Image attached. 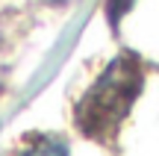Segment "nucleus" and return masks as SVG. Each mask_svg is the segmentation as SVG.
I'll use <instances>...</instances> for the list:
<instances>
[{
  "instance_id": "1",
  "label": "nucleus",
  "mask_w": 159,
  "mask_h": 156,
  "mask_svg": "<svg viewBox=\"0 0 159 156\" xmlns=\"http://www.w3.org/2000/svg\"><path fill=\"white\" fill-rule=\"evenodd\" d=\"M144 68L139 56L118 53L103 68V74L89 86V91L77 103V124L89 139L109 141L121 130L130 106L142 94Z\"/></svg>"
},
{
  "instance_id": "2",
  "label": "nucleus",
  "mask_w": 159,
  "mask_h": 156,
  "mask_svg": "<svg viewBox=\"0 0 159 156\" xmlns=\"http://www.w3.org/2000/svg\"><path fill=\"white\" fill-rule=\"evenodd\" d=\"M24 156H68V150H65V145H62V141L44 139V141H39V145H33Z\"/></svg>"
},
{
  "instance_id": "3",
  "label": "nucleus",
  "mask_w": 159,
  "mask_h": 156,
  "mask_svg": "<svg viewBox=\"0 0 159 156\" xmlns=\"http://www.w3.org/2000/svg\"><path fill=\"white\" fill-rule=\"evenodd\" d=\"M130 3H133V0H109V18H112V21H118V18L130 9Z\"/></svg>"
}]
</instances>
